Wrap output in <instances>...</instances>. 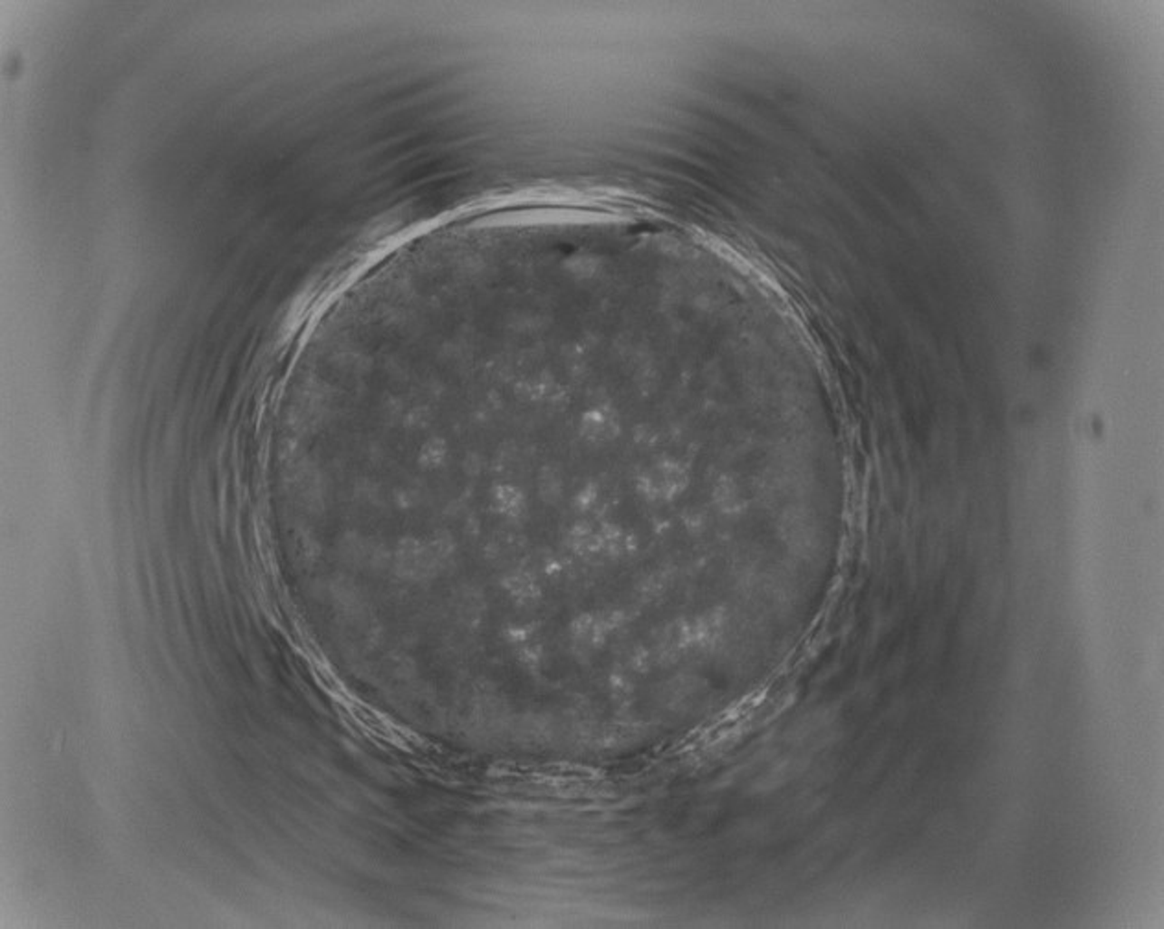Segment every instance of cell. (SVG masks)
<instances>
[{"label": "cell", "mask_w": 1164, "mask_h": 929, "mask_svg": "<svg viewBox=\"0 0 1164 929\" xmlns=\"http://www.w3.org/2000/svg\"><path fill=\"white\" fill-rule=\"evenodd\" d=\"M686 470L677 463H661L645 478L649 489L658 497H671L686 485Z\"/></svg>", "instance_id": "obj_1"}]
</instances>
